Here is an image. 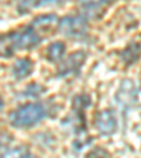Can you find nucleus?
I'll return each instance as SVG.
<instances>
[{
	"mask_svg": "<svg viewBox=\"0 0 141 158\" xmlns=\"http://www.w3.org/2000/svg\"><path fill=\"white\" fill-rule=\"evenodd\" d=\"M47 117V109L41 103H27L19 106L16 110L10 113L9 120L11 126L17 128H27L38 124Z\"/></svg>",
	"mask_w": 141,
	"mask_h": 158,
	"instance_id": "obj_1",
	"label": "nucleus"
},
{
	"mask_svg": "<svg viewBox=\"0 0 141 158\" xmlns=\"http://www.w3.org/2000/svg\"><path fill=\"white\" fill-rule=\"evenodd\" d=\"M7 40L13 51L14 49H30L41 43V35L31 26H26L23 28L14 30L10 34H7Z\"/></svg>",
	"mask_w": 141,
	"mask_h": 158,
	"instance_id": "obj_2",
	"label": "nucleus"
},
{
	"mask_svg": "<svg viewBox=\"0 0 141 158\" xmlns=\"http://www.w3.org/2000/svg\"><path fill=\"white\" fill-rule=\"evenodd\" d=\"M88 24L83 16H65L59 20L58 31L68 38H82L85 37Z\"/></svg>",
	"mask_w": 141,
	"mask_h": 158,
	"instance_id": "obj_3",
	"label": "nucleus"
},
{
	"mask_svg": "<svg viewBox=\"0 0 141 158\" xmlns=\"http://www.w3.org/2000/svg\"><path fill=\"white\" fill-rule=\"evenodd\" d=\"M95 127L102 135H112L117 130V118L112 109H105L96 113Z\"/></svg>",
	"mask_w": 141,
	"mask_h": 158,
	"instance_id": "obj_4",
	"label": "nucleus"
},
{
	"mask_svg": "<svg viewBox=\"0 0 141 158\" xmlns=\"http://www.w3.org/2000/svg\"><path fill=\"white\" fill-rule=\"evenodd\" d=\"M86 54L83 51H75V52L69 54L68 58L62 61L61 66L58 69V76H66L72 75V73H78L82 68L83 62H85Z\"/></svg>",
	"mask_w": 141,
	"mask_h": 158,
	"instance_id": "obj_5",
	"label": "nucleus"
},
{
	"mask_svg": "<svg viewBox=\"0 0 141 158\" xmlns=\"http://www.w3.org/2000/svg\"><path fill=\"white\" fill-rule=\"evenodd\" d=\"M56 24H59V20L55 14H41V16L35 17L30 26L35 30H45V31H48V30L55 28Z\"/></svg>",
	"mask_w": 141,
	"mask_h": 158,
	"instance_id": "obj_6",
	"label": "nucleus"
},
{
	"mask_svg": "<svg viewBox=\"0 0 141 158\" xmlns=\"http://www.w3.org/2000/svg\"><path fill=\"white\" fill-rule=\"evenodd\" d=\"M34 69V64L28 58H19L13 65V76L16 79H24L31 75Z\"/></svg>",
	"mask_w": 141,
	"mask_h": 158,
	"instance_id": "obj_7",
	"label": "nucleus"
},
{
	"mask_svg": "<svg viewBox=\"0 0 141 158\" xmlns=\"http://www.w3.org/2000/svg\"><path fill=\"white\" fill-rule=\"evenodd\" d=\"M122 96H123V99H117V102L123 109H124V106L131 105L134 102V98H135L134 86H133V83L128 79L122 83V88H120V90L117 93V98H122Z\"/></svg>",
	"mask_w": 141,
	"mask_h": 158,
	"instance_id": "obj_8",
	"label": "nucleus"
},
{
	"mask_svg": "<svg viewBox=\"0 0 141 158\" xmlns=\"http://www.w3.org/2000/svg\"><path fill=\"white\" fill-rule=\"evenodd\" d=\"M64 54H65V44L62 41H55V43L49 44L45 51L47 58L51 62H59L64 58Z\"/></svg>",
	"mask_w": 141,
	"mask_h": 158,
	"instance_id": "obj_9",
	"label": "nucleus"
},
{
	"mask_svg": "<svg viewBox=\"0 0 141 158\" xmlns=\"http://www.w3.org/2000/svg\"><path fill=\"white\" fill-rule=\"evenodd\" d=\"M140 55H141V44H138V43L128 44L120 52V56H122V59L126 64H133L134 61H137Z\"/></svg>",
	"mask_w": 141,
	"mask_h": 158,
	"instance_id": "obj_10",
	"label": "nucleus"
},
{
	"mask_svg": "<svg viewBox=\"0 0 141 158\" xmlns=\"http://www.w3.org/2000/svg\"><path fill=\"white\" fill-rule=\"evenodd\" d=\"M109 2L102 3V2H85L81 4V10L83 11V16L86 17H95L97 16L100 11L103 10V7L107 6Z\"/></svg>",
	"mask_w": 141,
	"mask_h": 158,
	"instance_id": "obj_11",
	"label": "nucleus"
},
{
	"mask_svg": "<svg viewBox=\"0 0 141 158\" xmlns=\"http://www.w3.org/2000/svg\"><path fill=\"white\" fill-rule=\"evenodd\" d=\"M90 106H92V98L86 95V93H82V95H78L73 98V109H75V112L83 113Z\"/></svg>",
	"mask_w": 141,
	"mask_h": 158,
	"instance_id": "obj_12",
	"label": "nucleus"
},
{
	"mask_svg": "<svg viewBox=\"0 0 141 158\" xmlns=\"http://www.w3.org/2000/svg\"><path fill=\"white\" fill-rule=\"evenodd\" d=\"M43 92H44V88L41 85H38V83H31V85H28L23 90L21 96H24V98H38L39 95H43Z\"/></svg>",
	"mask_w": 141,
	"mask_h": 158,
	"instance_id": "obj_13",
	"label": "nucleus"
},
{
	"mask_svg": "<svg viewBox=\"0 0 141 158\" xmlns=\"http://www.w3.org/2000/svg\"><path fill=\"white\" fill-rule=\"evenodd\" d=\"M52 2H38V3H34V2H21L19 3L17 6V10L21 11V13H26V11H30L33 9H37V7H43V6H47V4H51Z\"/></svg>",
	"mask_w": 141,
	"mask_h": 158,
	"instance_id": "obj_14",
	"label": "nucleus"
},
{
	"mask_svg": "<svg viewBox=\"0 0 141 158\" xmlns=\"http://www.w3.org/2000/svg\"><path fill=\"white\" fill-rule=\"evenodd\" d=\"M86 158H110V154L102 147H95L86 154Z\"/></svg>",
	"mask_w": 141,
	"mask_h": 158,
	"instance_id": "obj_15",
	"label": "nucleus"
},
{
	"mask_svg": "<svg viewBox=\"0 0 141 158\" xmlns=\"http://www.w3.org/2000/svg\"><path fill=\"white\" fill-rule=\"evenodd\" d=\"M20 158H37V157H34V155H31L30 152H26V154H23Z\"/></svg>",
	"mask_w": 141,
	"mask_h": 158,
	"instance_id": "obj_16",
	"label": "nucleus"
},
{
	"mask_svg": "<svg viewBox=\"0 0 141 158\" xmlns=\"http://www.w3.org/2000/svg\"><path fill=\"white\" fill-rule=\"evenodd\" d=\"M3 106H4L3 99H2V96H0V110H3Z\"/></svg>",
	"mask_w": 141,
	"mask_h": 158,
	"instance_id": "obj_17",
	"label": "nucleus"
}]
</instances>
